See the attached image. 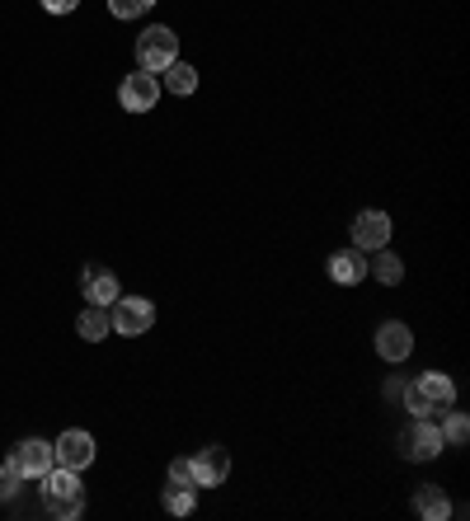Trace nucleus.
<instances>
[{"mask_svg":"<svg viewBox=\"0 0 470 521\" xmlns=\"http://www.w3.org/2000/svg\"><path fill=\"white\" fill-rule=\"evenodd\" d=\"M43 503L52 517L76 521L85 512V484H80V470H66V465H52L43 475Z\"/></svg>","mask_w":470,"mask_h":521,"instance_id":"nucleus-1","label":"nucleus"},{"mask_svg":"<svg viewBox=\"0 0 470 521\" xmlns=\"http://www.w3.org/2000/svg\"><path fill=\"white\" fill-rule=\"evenodd\" d=\"M452 399H456L452 376H442V371H423L419 381L405 390V409L414 418H433V414H447Z\"/></svg>","mask_w":470,"mask_h":521,"instance_id":"nucleus-2","label":"nucleus"},{"mask_svg":"<svg viewBox=\"0 0 470 521\" xmlns=\"http://www.w3.org/2000/svg\"><path fill=\"white\" fill-rule=\"evenodd\" d=\"M137 62H141V71L160 76L170 62H179V38H174L165 24H151V29L137 38Z\"/></svg>","mask_w":470,"mask_h":521,"instance_id":"nucleus-3","label":"nucleus"},{"mask_svg":"<svg viewBox=\"0 0 470 521\" xmlns=\"http://www.w3.org/2000/svg\"><path fill=\"white\" fill-rule=\"evenodd\" d=\"M109 320H113V329H118V334L141 338L151 324H156V306H151L146 296H118V301L109 306Z\"/></svg>","mask_w":470,"mask_h":521,"instance_id":"nucleus-4","label":"nucleus"},{"mask_svg":"<svg viewBox=\"0 0 470 521\" xmlns=\"http://www.w3.org/2000/svg\"><path fill=\"white\" fill-rule=\"evenodd\" d=\"M10 465L24 475V484H29V479H43L47 470L57 465V460H52V442H43V437L15 442V446H10Z\"/></svg>","mask_w":470,"mask_h":521,"instance_id":"nucleus-5","label":"nucleus"},{"mask_svg":"<svg viewBox=\"0 0 470 521\" xmlns=\"http://www.w3.org/2000/svg\"><path fill=\"white\" fill-rule=\"evenodd\" d=\"M160 99V80L151 76V71H137V76H127L123 85H118V104L127 108V113H151Z\"/></svg>","mask_w":470,"mask_h":521,"instance_id":"nucleus-6","label":"nucleus"},{"mask_svg":"<svg viewBox=\"0 0 470 521\" xmlns=\"http://www.w3.org/2000/svg\"><path fill=\"white\" fill-rule=\"evenodd\" d=\"M442 428H433L428 418H414V428L400 437V451H405V460H433L442 456Z\"/></svg>","mask_w":470,"mask_h":521,"instance_id":"nucleus-7","label":"nucleus"},{"mask_svg":"<svg viewBox=\"0 0 470 521\" xmlns=\"http://www.w3.org/2000/svg\"><path fill=\"white\" fill-rule=\"evenodd\" d=\"M52 460L66 465V470H85V465L94 460V437H90V432H80V428L62 432V437L52 442Z\"/></svg>","mask_w":470,"mask_h":521,"instance_id":"nucleus-8","label":"nucleus"},{"mask_svg":"<svg viewBox=\"0 0 470 521\" xmlns=\"http://www.w3.org/2000/svg\"><path fill=\"white\" fill-rule=\"evenodd\" d=\"M353 245H358L362 254L386 249V245H391V216H386V212H358V216H353Z\"/></svg>","mask_w":470,"mask_h":521,"instance_id":"nucleus-9","label":"nucleus"},{"mask_svg":"<svg viewBox=\"0 0 470 521\" xmlns=\"http://www.w3.org/2000/svg\"><path fill=\"white\" fill-rule=\"evenodd\" d=\"M226 475H231V451H226V446H203V451L193 456V479H198V489H217Z\"/></svg>","mask_w":470,"mask_h":521,"instance_id":"nucleus-10","label":"nucleus"},{"mask_svg":"<svg viewBox=\"0 0 470 521\" xmlns=\"http://www.w3.org/2000/svg\"><path fill=\"white\" fill-rule=\"evenodd\" d=\"M376 353L386 357V362H405L409 353H414V334H409V324L391 320L376 329Z\"/></svg>","mask_w":470,"mask_h":521,"instance_id":"nucleus-11","label":"nucleus"},{"mask_svg":"<svg viewBox=\"0 0 470 521\" xmlns=\"http://www.w3.org/2000/svg\"><path fill=\"white\" fill-rule=\"evenodd\" d=\"M362 277H367V254H362L358 245L329 254V282H339V287H358Z\"/></svg>","mask_w":470,"mask_h":521,"instance_id":"nucleus-12","label":"nucleus"},{"mask_svg":"<svg viewBox=\"0 0 470 521\" xmlns=\"http://www.w3.org/2000/svg\"><path fill=\"white\" fill-rule=\"evenodd\" d=\"M80 292H85V301H90V306H113V301H118V277L113 273H104V268H85V273H80Z\"/></svg>","mask_w":470,"mask_h":521,"instance_id":"nucleus-13","label":"nucleus"},{"mask_svg":"<svg viewBox=\"0 0 470 521\" xmlns=\"http://www.w3.org/2000/svg\"><path fill=\"white\" fill-rule=\"evenodd\" d=\"M76 334L85 338V343H104V338L113 334L109 306H90V310H80V320H76Z\"/></svg>","mask_w":470,"mask_h":521,"instance_id":"nucleus-14","label":"nucleus"},{"mask_svg":"<svg viewBox=\"0 0 470 521\" xmlns=\"http://www.w3.org/2000/svg\"><path fill=\"white\" fill-rule=\"evenodd\" d=\"M414 512L428 521H442V517H452V503H447V493H442L438 484H423V489L414 493Z\"/></svg>","mask_w":470,"mask_h":521,"instance_id":"nucleus-15","label":"nucleus"},{"mask_svg":"<svg viewBox=\"0 0 470 521\" xmlns=\"http://www.w3.org/2000/svg\"><path fill=\"white\" fill-rule=\"evenodd\" d=\"M160 76H165V90L170 94H193L198 90V71H193L188 62H170Z\"/></svg>","mask_w":470,"mask_h":521,"instance_id":"nucleus-16","label":"nucleus"},{"mask_svg":"<svg viewBox=\"0 0 470 521\" xmlns=\"http://www.w3.org/2000/svg\"><path fill=\"white\" fill-rule=\"evenodd\" d=\"M376 259L367 263V273L376 277V282H386V287H395V282H400V277H405V263L395 259V254H386V249H372Z\"/></svg>","mask_w":470,"mask_h":521,"instance_id":"nucleus-17","label":"nucleus"},{"mask_svg":"<svg viewBox=\"0 0 470 521\" xmlns=\"http://www.w3.org/2000/svg\"><path fill=\"white\" fill-rule=\"evenodd\" d=\"M193 493H198V489H184V484H170L160 503H165V512H170V517H188V512H193Z\"/></svg>","mask_w":470,"mask_h":521,"instance_id":"nucleus-18","label":"nucleus"},{"mask_svg":"<svg viewBox=\"0 0 470 521\" xmlns=\"http://www.w3.org/2000/svg\"><path fill=\"white\" fill-rule=\"evenodd\" d=\"M466 437H470V418L466 414H447V423H442V442L466 446Z\"/></svg>","mask_w":470,"mask_h":521,"instance_id":"nucleus-19","label":"nucleus"},{"mask_svg":"<svg viewBox=\"0 0 470 521\" xmlns=\"http://www.w3.org/2000/svg\"><path fill=\"white\" fill-rule=\"evenodd\" d=\"M19 489H24V475H19L15 465L5 460V465H0V503H10V498H15Z\"/></svg>","mask_w":470,"mask_h":521,"instance_id":"nucleus-20","label":"nucleus"},{"mask_svg":"<svg viewBox=\"0 0 470 521\" xmlns=\"http://www.w3.org/2000/svg\"><path fill=\"white\" fill-rule=\"evenodd\" d=\"M156 0H109V10H113V19H137L141 10H151Z\"/></svg>","mask_w":470,"mask_h":521,"instance_id":"nucleus-21","label":"nucleus"},{"mask_svg":"<svg viewBox=\"0 0 470 521\" xmlns=\"http://www.w3.org/2000/svg\"><path fill=\"white\" fill-rule=\"evenodd\" d=\"M170 484H184V489H198V479H193V460H174V465H170Z\"/></svg>","mask_w":470,"mask_h":521,"instance_id":"nucleus-22","label":"nucleus"},{"mask_svg":"<svg viewBox=\"0 0 470 521\" xmlns=\"http://www.w3.org/2000/svg\"><path fill=\"white\" fill-rule=\"evenodd\" d=\"M76 5H80V0H43V10H47V15H71Z\"/></svg>","mask_w":470,"mask_h":521,"instance_id":"nucleus-23","label":"nucleus"}]
</instances>
